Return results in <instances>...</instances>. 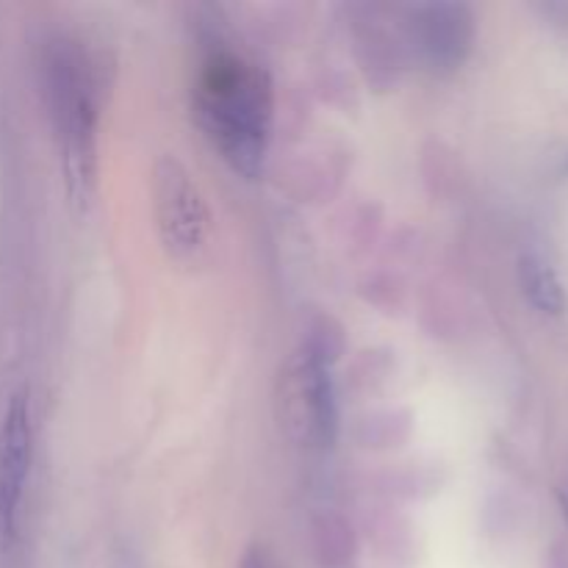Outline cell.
<instances>
[{
  "instance_id": "7c38bea8",
  "label": "cell",
  "mask_w": 568,
  "mask_h": 568,
  "mask_svg": "<svg viewBox=\"0 0 568 568\" xmlns=\"http://www.w3.org/2000/svg\"><path fill=\"white\" fill-rule=\"evenodd\" d=\"M447 471L442 464L433 460H410V464H399L388 469L381 477L383 491L394 499H425L442 491Z\"/></svg>"
},
{
  "instance_id": "6da1fadb",
  "label": "cell",
  "mask_w": 568,
  "mask_h": 568,
  "mask_svg": "<svg viewBox=\"0 0 568 568\" xmlns=\"http://www.w3.org/2000/svg\"><path fill=\"white\" fill-rule=\"evenodd\" d=\"M197 120L233 172L255 178L264 170L272 139L275 98L272 81L258 61L211 33L194 87Z\"/></svg>"
},
{
  "instance_id": "8fae6325",
  "label": "cell",
  "mask_w": 568,
  "mask_h": 568,
  "mask_svg": "<svg viewBox=\"0 0 568 568\" xmlns=\"http://www.w3.org/2000/svg\"><path fill=\"white\" fill-rule=\"evenodd\" d=\"M519 283L530 305L541 314L558 316L566 311V292L555 266L541 253H525L519 258Z\"/></svg>"
},
{
  "instance_id": "5b68a950",
  "label": "cell",
  "mask_w": 568,
  "mask_h": 568,
  "mask_svg": "<svg viewBox=\"0 0 568 568\" xmlns=\"http://www.w3.org/2000/svg\"><path fill=\"white\" fill-rule=\"evenodd\" d=\"M31 405L28 394L17 392L0 425V541H11L31 475Z\"/></svg>"
},
{
  "instance_id": "52a82bcc",
  "label": "cell",
  "mask_w": 568,
  "mask_h": 568,
  "mask_svg": "<svg viewBox=\"0 0 568 568\" xmlns=\"http://www.w3.org/2000/svg\"><path fill=\"white\" fill-rule=\"evenodd\" d=\"M355 42H358L361 64L369 72L372 83L388 87V83L397 81L399 44L397 39H394V33H388L386 28H383V22L377 20L375 11H369L366 20H358V26H355Z\"/></svg>"
},
{
  "instance_id": "8992f818",
  "label": "cell",
  "mask_w": 568,
  "mask_h": 568,
  "mask_svg": "<svg viewBox=\"0 0 568 568\" xmlns=\"http://www.w3.org/2000/svg\"><path fill=\"white\" fill-rule=\"evenodd\" d=\"M297 388L303 399L305 416H308L311 436L322 447H333L342 427V414H338V386L333 377V366L311 355H300L297 366Z\"/></svg>"
},
{
  "instance_id": "3957f363",
  "label": "cell",
  "mask_w": 568,
  "mask_h": 568,
  "mask_svg": "<svg viewBox=\"0 0 568 568\" xmlns=\"http://www.w3.org/2000/svg\"><path fill=\"white\" fill-rule=\"evenodd\" d=\"M153 211L161 244L178 264H200L209 253L211 216L192 172L164 153L153 166Z\"/></svg>"
},
{
  "instance_id": "4fadbf2b",
  "label": "cell",
  "mask_w": 568,
  "mask_h": 568,
  "mask_svg": "<svg viewBox=\"0 0 568 568\" xmlns=\"http://www.w3.org/2000/svg\"><path fill=\"white\" fill-rule=\"evenodd\" d=\"M344 349H347V338H344L342 322L333 314H311V320L305 322L300 355H311V358L336 366Z\"/></svg>"
},
{
  "instance_id": "9a60e30c",
  "label": "cell",
  "mask_w": 568,
  "mask_h": 568,
  "mask_svg": "<svg viewBox=\"0 0 568 568\" xmlns=\"http://www.w3.org/2000/svg\"><path fill=\"white\" fill-rule=\"evenodd\" d=\"M242 568H281V566H277L275 555H272L264 544H253V547L244 549Z\"/></svg>"
},
{
  "instance_id": "5bb4252c",
  "label": "cell",
  "mask_w": 568,
  "mask_h": 568,
  "mask_svg": "<svg viewBox=\"0 0 568 568\" xmlns=\"http://www.w3.org/2000/svg\"><path fill=\"white\" fill-rule=\"evenodd\" d=\"M394 369V361L388 358L386 349H366L361 353L358 364L349 372V386L358 388V392H375L377 383L386 381Z\"/></svg>"
},
{
  "instance_id": "ba28073f",
  "label": "cell",
  "mask_w": 568,
  "mask_h": 568,
  "mask_svg": "<svg viewBox=\"0 0 568 568\" xmlns=\"http://www.w3.org/2000/svg\"><path fill=\"white\" fill-rule=\"evenodd\" d=\"M369 538L388 568H414L416 527L397 510H375L369 519Z\"/></svg>"
},
{
  "instance_id": "277c9868",
  "label": "cell",
  "mask_w": 568,
  "mask_h": 568,
  "mask_svg": "<svg viewBox=\"0 0 568 568\" xmlns=\"http://www.w3.org/2000/svg\"><path fill=\"white\" fill-rule=\"evenodd\" d=\"M408 44L433 72H455L475 48V11L466 3H427L408 11Z\"/></svg>"
},
{
  "instance_id": "9c48e42d",
  "label": "cell",
  "mask_w": 568,
  "mask_h": 568,
  "mask_svg": "<svg viewBox=\"0 0 568 568\" xmlns=\"http://www.w3.org/2000/svg\"><path fill=\"white\" fill-rule=\"evenodd\" d=\"M414 436V414L408 408H381L369 410L355 422L353 438L361 449L369 453H388L399 449Z\"/></svg>"
},
{
  "instance_id": "7a4b0ae2",
  "label": "cell",
  "mask_w": 568,
  "mask_h": 568,
  "mask_svg": "<svg viewBox=\"0 0 568 568\" xmlns=\"http://www.w3.org/2000/svg\"><path fill=\"white\" fill-rule=\"evenodd\" d=\"M44 98L61 142L67 192L83 209L98 175V94L87 50L78 39L50 37L42 48Z\"/></svg>"
},
{
  "instance_id": "30bf717a",
  "label": "cell",
  "mask_w": 568,
  "mask_h": 568,
  "mask_svg": "<svg viewBox=\"0 0 568 568\" xmlns=\"http://www.w3.org/2000/svg\"><path fill=\"white\" fill-rule=\"evenodd\" d=\"M311 538H314V555L325 568H347L358 555V538L347 516L338 510H322L311 521Z\"/></svg>"
}]
</instances>
